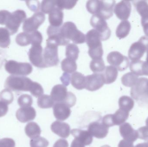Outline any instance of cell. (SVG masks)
<instances>
[{
  "instance_id": "33",
  "label": "cell",
  "mask_w": 148,
  "mask_h": 147,
  "mask_svg": "<svg viewBox=\"0 0 148 147\" xmlns=\"http://www.w3.org/2000/svg\"><path fill=\"white\" fill-rule=\"evenodd\" d=\"M71 77H70V74L69 73L64 72L60 79L63 85L66 86L69 85V83L71 82Z\"/></svg>"
},
{
  "instance_id": "13",
  "label": "cell",
  "mask_w": 148,
  "mask_h": 147,
  "mask_svg": "<svg viewBox=\"0 0 148 147\" xmlns=\"http://www.w3.org/2000/svg\"><path fill=\"white\" fill-rule=\"evenodd\" d=\"M42 52L43 49L40 45H35L30 51L31 61L34 65L40 68H45Z\"/></svg>"
},
{
  "instance_id": "18",
  "label": "cell",
  "mask_w": 148,
  "mask_h": 147,
  "mask_svg": "<svg viewBox=\"0 0 148 147\" xmlns=\"http://www.w3.org/2000/svg\"><path fill=\"white\" fill-rule=\"evenodd\" d=\"M45 15L42 12H39L34 15L33 17L29 21V30H32L37 29L45 20Z\"/></svg>"
},
{
  "instance_id": "29",
  "label": "cell",
  "mask_w": 148,
  "mask_h": 147,
  "mask_svg": "<svg viewBox=\"0 0 148 147\" xmlns=\"http://www.w3.org/2000/svg\"><path fill=\"white\" fill-rule=\"evenodd\" d=\"M100 1L99 0H90L86 3V8L88 11L93 15L96 14L99 7Z\"/></svg>"
},
{
  "instance_id": "10",
  "label": "cell",
  "mask_w": 148,
  "mask_h": 147,
  "mask_svg": "<svg viewBox=\"0 0 148 147\" xmlns=\"http://www.w3.org/2000/svg\"><path fill=\"white\" fill-rule=\"evenodd\" d=\"M114 1H100L96 15L104 20H107L113 15Z\"/></svg>"
},
{
  "instance_id": "24",
  "label": "cell",
  "mask_w": 148,
  "mask_h": 147,
  "mask_svg": "<svg viewBox=\"0 0 148 147\" xmlns=\"http://www.w3.org/2000/svg\"><path fill=\"white\" fill-rule=\"evenodd\" d=\"M79 53V48L75 44L71 43L66 47V55L68 58L76 61L78 58Z\"/></svg>"
},
{
  "instance_id": "23",
  "label": "cell",
  "mask_w": 148,
  "mask_h": 147,
  "mask_svg": "<svg viewBox=\"0 0 148 147\" xmlns=\"http://www.w3.org/2000/svg\"><path fill=\"white\" fill-rule=\"evenodd\" d=\"M102 74L104 77L105 83L110 84L113 83L115 80L117 71L112 66H107Z\"/></svg>"
},
{
  "instance_id": "22",
  "label": "cell",
  "mask_w": 148,
  "mask_h": 147,
  "mask_svg": "<svg viewBox=\"0 0 148 147\" xmlns=\"http://www.w3.org/2000/svg\"><path fill=\"white\" fill-rule=\"evenodd\" d=\"M54 101L50 96L44 95L40 97L37 101L38 106L41 108L47 109L52 108L55 104Z\"/></svg>"
},
{
  "instance_id": "15",
  "label": "cell",
  "mask_w": 148,
  "mask_h": 147,
  "mask_svg": "<svg viewBox=\"0 0 148 147\" xmlns=\"http://www.w3.org/2000/svg\"><path fill=\"white\" fill-rule=\"evenodd\" d=\"M71 133L75 139L78 140L84 146H89L93 141V136L88 131L73 129L71 131Z\"/></svg>"
},
{
  "instance_id": "32",
  "label": "cell",
  "mask_w": 148,
  "mask_h": 147,
  "mask_svg": "<svg viewBox=\"0 0 148 147\" xmlns=\"http://www.w3.org/2000/svg\"><path fill=\"white\" fill-rule=\"evenodd\" d=\"M76 102V98L73 93L69 92L68 96L64 103L66 104L69 108L73 107L75 104Z\"/></svg>"
},
{
  "instance_id": "34",
  "label": "cell",
  "mask_w": 148,
  "mask_h": 147,
  "mask_svg": "<svg viewBox=\"0 0 148 147\" xmlns=\"http://www.w3.org/2000/svg\"><path fill=\"white\" fill-rule=\"evenodd\" d=\"M8 111V107L7 104L3 102H0V117L6 115Z\"/></svg>"
},
{
  "instance_id": "8",
  "label": "cell",
  "mask_w": 148,
  "mask_h": 147,
  "mask_svg": "<svg viewBox=\"0 0 148 147\" xmlns=\"http://www.w3.org/2000/svg\"><path fill=\"white\" fill-rule=\"evenodd\" d=\"M53 114L57 120L64 121L70 116L71 110L66 104L62 102L56 103L53 107Z\"/></svg>"
},
{
  "instance_id": "28",
  "label": "cell",
  "mask_w": 148,
  "mask_h": 147,
  "mask_svg": "<svg viewBox=\"0 0 148 147\" xmlns=\"http://www.w3.org/2000/svg\"><path fill=\"white\" fill-rule=\"evenodd\" d=\"M18 104L21 108L31 107L33 104V99L29 95H23L18 99Z\"/></svg>"
},
{
  "instance_id": "3",
  "label": "cell",
  "mask_w": 148,
  "mask_h": 147,
  "mask_svg": "<svg viewBox=\"0 0 148 147\" xmlns=\"http://www.w3.org/2000/svg\"><path fill=\"white\" fill-rule=\"evenodd\" d=\"M43 57L45 68L57 65L60 61L58 46L51 43H47L43 51Z\"/></svg>"
},
{
  "instance_id": "4",
  "label": "cell",
  "mask_w": 148,
  "mask_h": 147,
  "mask_svg": "<svg viewBox=\"0 0 148 147\" xmlns=\"http://www.w3.org/2000/svg\"><path fill=\"white\" fill-rule=\"evenodd\" d=\"M90 23L100 35L101 41L106 40L109 38L111 32L105 20L96 15H93L90 18Z\"/></svg>"
},
{
  "instance_id": "35",
  "label": "cell",
  "mask_w": 148,
  "mask_h": 147,
  "mask_svg": "<svg viewBox=\"0 0 148 147\" xmlns=\"http://www.w3.org/2000/svg\"><path fill=\"white\" fill-rule=\"evenodd\" d=\"M53 147H69V143L66 140L60 139L56 142Z\"/></svg>"
},
{
  "instance_id": "19",
  "label": "cell",
  "mask_w": 148,
  "mask_h": 147,
  "mask_svg": "<svg viewBox=\"0 0 148 147\" xmlns=\"http://www.w3.org/2000/svg\"><path fill=\"white\" fill-rule=\"evenodd\" d=\"M128 113L123 110L120 109L116 112L114 114H111V119L113 126L119 125L123 123L127 119Z\"/></svg>"
},
{
  "instance_id": "9",
  "label": "cell",
  "mask_w": 148,
  "mask_h": 147,
  "mask_svg": "<svg viewBox=\"0 0 148 147\" xmlns=\"http://www.w3.org/2000/svg\"><path fill=\"white\" fill-rule=\"evenodd\" d=\"M16 116L17 120L23 123L33 121L36 117V111L33 107L21 108L16 111Z\"/></svg>"
},
{
  "instance_id": "6",
  "label": "cell",
  "mask_w": 148,
  "mask_h": 147,
  "mask_svg": "<svg viewBox=\"0 0 148 147\" xmlns=\"http://www.w3.org/2000/svg\"><path fill=\"white\" fill-rule=\"evenodd\" d=\"M85 77V89L90 91L97 90L101 88L105 84V80L102 73H94Z\"/></svg>"
},
{
  "instance_id": "21",
  "label": "cell",
  "mask_w": 148,
  "mask_h": 147,
  "mask_svg": "<svg viewBox=\"0 0 148 147\" xmlns=\"http://www.w3.org/2000/svg\"><path fill=\"white\" fill-rule=\"evenodd\" d=\"M90 67L94 73H101L105 70V65L102 58L93 59L90 61Z\"/></svg>"
},
{
  "instance_id": "20",
  "label": "cell",
  "mask_w": 148,
  "mask_h": 147,
  "mask_svg": "<svg viewBox=\"0 0 148 147\" xmlns=\"http://www.w3.org/2000/svg\"><path fill=\"white\" fill-rule=\"evenodd\" d=\"M61 68L66 73H74L77 69V65L75 61L66 58L62 61Z\"/></svg>"
},
{
  "instance_id": "25",
  "label": "cell",
  "mask_w": 148,
  "mask_h": 147,
  "mask_svg": "<svg viewBox=\"0 0 148 147\" xmlns=\"http://www.w3.org/2000/svg\"><path fill=\"white\" fill-rule=\"evenodd\" d=\"M77 2V1L74 0H57L56 6L62 10L63 9H72L76 4Z\"/></svg>"
},
{
  "instance_id": "14",
  "label": "cell",
  "mask_w": 148,
  "mask_h": 147,
  "mask_svg": "<svg viewBox=\"0 0 148 147\" xmlns=\"http://www.w3.org/2000/svg\"><path fill=\"white\" fill-rule=\"evenodd\" d=\"M63 11L56 6L49 14V20L50 26L55 27H60L63 23Z\"/></svg>"
},
{
  "instance_id": "30",
  "label": "cell",
  "mask_w": 148,
  "mask_h": 147,
  "mask_svg": "<svg viewBox=\"0 0 148 147\" xmlns=\"http://www.w3.org/2000/svg\"><path fill=\"white\" fill-rule=\"evenodd\" d=\"M30 92L31 94L35 97H40L42 96L43 94V89L40 84L37 83H32Z\"/></svg>"
},
{
  "instance_id": "12",
  "label": "cell",
  "mask_w": 148,
  "mask_h": 147,
  "mask_svg": "<svg viewBox=\"0 0 148 147\" xmlns=\"http://www.w3.org/2000/svg\"><path fill=\"white\" fill-rule=\"evenodd\" d=\"M52 132L60 137L67 138L71 133L70 126L68 123L60 121H56L51 126Z\"/></svg>"
},
{
  "instance_id": "26",
  "label": "cell",
  "mask_w": 148,
  "mask_h": 147,
  "mask_svg": "<svg viewBox=\"0 0 148 147\" xmlns=\"http://www.w3.org/2000/svg\"><path fill=\"white\" fill-rule=\"evenodd\" d=\"M55 7H56L55 0H45L42 2L41 9L43 13L49 14Z\"/></svg>"
},
{
  "instance_id": "36",
  "label": "cell",
  "mask_w": 148,
  "mask_h": 147,
  "mask_svg": "<svg viewBox=\"0 0 148 147\" xmlns=\"http://www.w3.org/2000/svg\"><path fill=\"white\" fill-rule=\"evenodd\" d=\"M71 147H85L82 142H80L78 140L75 139L71 144Z\"/></svg>"
},
{
  "instance_id": "31",
  "label": "cell",
  "mask_w": 148,
  "mask_h": 147,
  "mask_svg": "<svg viewBox=\"0 0 148 147\" xmlns=\"http://www.w3.org/2000/svg\"><path fill=\"white\" fill-rule=\"evenodd\" d=\"M15 142L13 139L5 138L0 140V147H15Z\"/></svg>"
},
{
  "instance_id": "5",
  "label": "cell",
  "mask_w": 148,
  "mask_h": 147,
  "mask_svg": "<svg viewBox=\"0 0 148 147\" xmlns=\"http://www.w3.org/2000/svg\"><path fill=\"white\" fill-rule=\"evenodd\" d=\"M61 27H55L52 26H49L47 29V34L49 37L47 40V43H51L60 45H67L70 41L65 39L60 32Z\"/></svg>"
},
{
  "instance_id": "7",
  "label": "cell",
  "mask_w": 148,
  "mask_h": 147,
  "mask_svg": "<svg viewBox=\"0 0 148 147\" xmlns=\"http://www.w3.org/2000/svg\"><path fill=\"white\" fill-rule=\"evenodd\" d=\"M108 128L102 123L94 122L89 125L88 131L92 136L97 139H103L108 135Z\"/></svg>"
},
{
  "instance_id": "2",
  "label": "cell",
  "mask_w": 148,
  "mask_h": 147,
  "mask_svg": "<svg viewBox=\"0 0 148 147\" xmlns=\"http://www.w3.org/2000/svg\"><path fill=\"white\" fill-rule=\"evenodd\" d=\"M60 32L65 39L71 40L75 44H82L85 42V35L72 22H65L60 28Z\"/></svg>"
},
{
  "instance_id": "27",
  "label": "cell",
  "mask_w": 148,
  "mask_h": 147,
  "mask_svg": "<svg viewBox=\"0 0 148 147\" xmlns=\"http://www.w3.org/2000/svg\"><path fill=\"white\" fill-rule=\"evenodd\" d=\"M49 145V142L47 140L42 137L33 139L30 141L31 147H47Z\"/></svg>"
},
{
  "instance_id": "11",
  "label": "cell",
  "mask_w": 148,
  "mask_h": 147,
  "mask_svg": "<svg viewBox=\"0 0 148 147\" xmlns=\"http://www.w3.org/2000/svg\"><path fill=\"white\" fill-rule=\"evenodd\" d=\"M68 94L67 89L65 85L58 84L53 87L50 96L55 102L64 103L67 98Z\"/></svg>"
},
{
  "instance_id": "17",
  "label": "cell",
  "mask_w": 148,
  "mask_h": 147,
  "mask_svg": "<svg viewBox=\"0 0 148 147\" xmlns=\"http://www.w3.org/2000/svg\"><path fill=\"white\" fill-rule=\"evenodd\" d=\"M25 132L27 136L32 140L40 137L41 133L40 128L35 122L29 123L25 127Z\"/></svg>"
},
{
  "instance_id": "16",
  "label": "cell",
  "mask_w": 148,
  "mask_h": 147,
  "mask_svg": "<svg viewBox=\"0 0 148 147\" xmlns=\"http://www.w3.org/2000/svg\"><path fill=\"white\" fill-rule=\"evenodd\" d=\"M71 82L72 85L77 89H85L86 77L82 73L75 72L71 76Z\"/></svg>"
},
{
  "instance_id": "1",
  "label": "cell",
  "mask_w": 148,
  "mask_h": 147,
  "mask_svg": "<svg viewBox=\"0 0 148 147\" xmlns=\"http://www.w3.org/2000/svg\"><path fill=\"white\" fill-rule=\"evenodd\" d=\"M101 41L100 35L95 29H90L85 35V42L89 47L88 53L92 59L102 57L103 52Z\"/></svg>"
}]
</instances>
